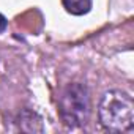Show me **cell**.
I'll list each match as a JSON object with an SVG mask.
<instances>
[{
    "instance_id": "cell-1",
    "label": "cell",
    "mask_w": 134,
    "mask_h": 134,
    "mask_svg": "<svg viewBox=\"0 0 134 134\" xmlns=\"http://www.w3.org/2000/svg\"><path fill=\"white\" fill-rule=\"evenodd\" d=\"M98 120L109 132H131L134 129V101L125 90L106 92L98 104Z\"/></svg>"
},
{
    "instance_id": "cell-2",
    "label": "cell",
    "mask_w": 134,
    "mask_h": 134,
    "mask_svg": "<svg viewBox=\"0 0 134 134\" xmlns=\"http://www.w3.org/2000/svg\"><path fill=\"white\" fill-rule=\"evenodd\" d=\"M58 114L70 128H79L90 117V95L84 84H68L58 96Z\"/></svg>"
},
{
    "instance_id": "cell-3",
    "label": "cell",
    "mask_w": 134,
    "mask_h": 134,
    "mask_svg": "<svg viewBox=\"0 0 134 134\" xmlns=\"http://www.w3.org/2000/svg\"><path fill=\"white\" fill-rule=\"evenodd\" d=\"M65 10L73 16H84L92 10V0H62Z\"/></svg>"
},
{
    "instance_id": "cell-4",
    "label": "cell",
    "mask_w": 134,
    "mask_h": 134,
    "mask_svg": "<svg viewBox=\"0 0 134 134\" xmlns=\"http://www.w3.org/2000/svg\"><path fill=\"white\" fill-rule=\"evenodd\" d=\"M7 25H8V22H7V18H5L2 13H0V33H2V32H5Z\"/></svg>"
}]
</instances>
